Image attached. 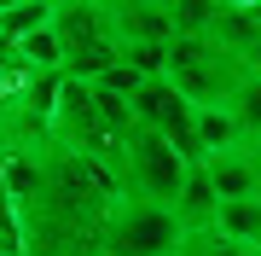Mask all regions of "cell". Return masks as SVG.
Segmentation results:
<instances>
[{
  "instance_id": "8fae6325",
  "label": "cell",
  "mask_w": 261,
  "mask_h": 256,
  "mask_svg": "<svg viewBox=\"0 0 261 256\" xmlns=\"http://www.w3.org/2000/svg\"><path fill=\"white\" fill-rule=\"evenodd\" d=\"M180 256H261V250H250V245H232L226 233H186V245H180Z\"/></svg>"
},
{
  "instance_id": "7c38bea8",
  "label": "cell",
  "mask_w": 261,
  "mask_h": 256,
  "mask_svg": "<svg viewBox=\"0 0 261 256\" xmlns=\"http://www.w3.org/2000/svg\"><path fill=\"white\" fill-rule=\"evenodd\" d=\"M255 152H261V146H255Z\"/></svg>"
},
{
  "instance_id": "8992f818",
  "label": "cell",
  "mask_w": 261,
  "mask_h": 256,
  "mask_svg": "<svg viewBox=\"0 0 261 256\" xmlns=\"http://www.w3.org/2000/svg\"><path fill=\"white\" fill-rule=\"evenodd\" d=\"M203 169H209V180H215V192H221V204L261 198V152H255L250 140L232 146V152H221V157H209Z\"/></svg>"
},
{
  "instance_id": "52a82bcc",
  "label": "cell",
  "mask_w": 261,
  "mask_h": 256,
  "mask_svg": "<svg viewBox=\"0 0 261 256\" xmlns=\"http://www.w3.org/2000/svg\"><path fill=\"white\" fill-rule=\"evenodd\" d=\"M180 221H186V233H209L215 227V216H221V192H215V180L203 163H192V175H186V187H180Z\"/></svg>"
},
{
  "instance_id": "9c48e42d",
  "label": "cell",
  "mask_w": 261,
  "mask_h": 256,
  "mask_svg": "<svg viewBox=\"0 0 261 256\" xmlns=\"http://www.w3.org/2000/svg\"><path fill=\"white\" fill-rule=\"evenodd\" d=\"M226 111H232V123H238V134H244V140H250V146H261V76H244Z\"/></svg>"
},
{
  "instance_id": "277c9868",
  "label": "cell",
  "mask_w": 261,
  "mask_h": 256,
  "mask_svg": "<svg viewBox=\"0 0 261 256\" xmlns=\"http://www.w3.org/2000/svg\"><path fill=\"white\" fill-rule=\"evenodd\" d=\"M58 41H64V76L75 82H99L105 70L122 64V47L111 41V24H105V6H82V0H64L58 6Z\"/></svg>"
},
{
  "instance_id": "6da1fadb",
  "label": "cell",
  "mask_w": 261,
  "mask_h": 256,
  "mask_svg": "<svg viewBox=\"0 0 261 256\" xmlns=\"http://www.w3.org/2000/svg\"><path fill=\"white\" fill-rule=\"evenodd\" d=\"M244 76H250L244 58H232L226 47H215L209 35H180L174 47H168V82H174L197 111H221V105H232V94H238Z\"/></svg>"
},
{
  "instance_id": "ba28073f",
  "label": "cell",
  "mask_w": 261,
  "mask_h": 256,
  "mask_svg": "<svg viewBox=\"0 0 261 256\" xmlns=\"http://www.w3.org/2000/svg\"><path fill=\"white\" fill-rule=\"evenodd\" d=\"M53 18H58L53 0H12V6H0V41L6 47H23L29 35L53 29Z\"/></svg>"
},
{
  "instance_id": "3957f363",
  "label": "cell",
  "mask_w": 261,
  "mask_h": 256,
  "mask_svg": "<svg viewBox=\"0 0 261 256\" xmlns=\"http://www.w3.org/2000/svg\"><path fill=\"white\" fill-rule=\"evenodd\" d=\"M192 163L180 157L174 140H163L157 128L128 134V157H122V198H151V204H180Z\"/></svg>"
},
{
  "instance_id": "7a4b0ae2",
  "label": "cell",
  "mask_w": 261,
  "mask_h": 256,
  "mask_svg": "<svg viewBox=\"0 0 261 256\" xmlns=\"http://www.w3.org/2000/svg\"><path fill=\"white\" fill-rule=\"evenodd\" d=\"M186 245V221L174 204H151V198H116L111 221H105L99 250L105 256H180Z\"/></svg>"
},
{
  "instance_id": "5b68a950",
  "label": "cell",
  "mask_w": 261,
  "mask_h": 256,
  "mask_svg": "<svg viewBox=\"0 0 261 256\" xmlns=\"http://www.w3.org/2000/svg\"><path fill=\"white\" fill-rule=\"evenodd\" d=\"M105 24H111V41L122 53L128 47H174V6H157V0H134V6H105Z\"/></svg>"
},
{
  "instance_id": "30bf717a",
  "label": "cell",
  "mask_w": 261,
  "mask_h": 256,
  "mask_svg": "<svg viewBox=\"0 0 261 256\" xmlns=\"http://www.w3.org/2000/svg\"><path fill=\"white\" fill-rule=\"evenodd\" d=\"M0 256H23V216L6 180V152H0Z\"/></svg>"
}]
</instances>
